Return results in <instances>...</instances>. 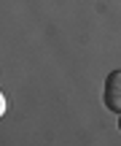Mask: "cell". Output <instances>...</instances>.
Instances as JSON below:
<instances>
[{"label":"cell","mask_w":121,"mask_h":146,"mask_svg":"<svg viewBox=\"0 0 121 146\" xmlns=\"http://www.w3.org/2000/svg\"><path fill=\"white\" fill-rule=\"evenodd\" d=\"M102 103H105V108H111L113 114H121V70L108 73L105 89H102Z\"/></svg>","instance_id":"cell-1"},{"label":"cell","mask_w":121,"mask_h":146,"mask_svg":"<svg viewBox=\"0 0 121 146\" xmlns=\"http://www.w3.org/2000/svg\"><path fill=\"white\" fill-rule=\"evenodd\" d=\"M3 114H5V95L0 92V119H3Z\"/></svg>","instance_id":"cell-2"},{"label":"cell","mask_w":121,"mask_h":146,"mask_svg":"<svg viewBox=\"0 0 121 146\" xmlns=\"http://www.w3.org/2000/svg\"><path fill=\"white\" fill-rule=\"evenodd\" d=\"M118 130H121V116H118Z\"/></svg>","instance_id":"cell-3"}]
</instances>
